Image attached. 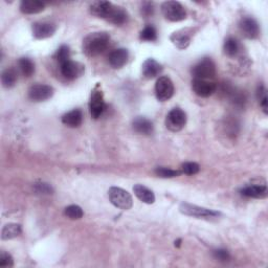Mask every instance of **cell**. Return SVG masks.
<instances>
[{"label": "cell", "instance_id": "obj_1", "mask_svg": "<svg viewBox=\"0 0 268 268\" xmlns=\"http://www.w3.org/2000/svg\"><path fill=\"white\" fill-rule=\"evenodd\" d=\"M109 41L110 37L107 33L98 32L90 34L83 41V52L88 57H96L107 48Z\"/></svg>", "mask_w": 268, "mask_h": 268}, {"label": "cell", "instance_id": "obj_2", "mask_svg": "<svg viewBox=\"0 0 268 268\" xmlns=\"http://www.w3.org/2000/svg\"><path fill=\"white\" fill-rule=\"evenodd\" d=\"M109 199L115 207L121 210H130L133 206V199L131 195L124 189L112 187L108 191Z\"/></svg>", "mask_w": 268, "mask_h": 268}, {"label": "cell", "instance_id": "obj_3", "mask_svg": "<svg viewBox=\"0 0 268 268\" xmlns=\"http://www.w3.org/2000/svg\"><path fill=\"white\" fill-rule=\"evenodd\" d=\"M161 12L169 21L178 22L187 18V12L183 6L177 1H167L161 5Z\"/></svg>", "mask_w": 268, "mask_h": 268}, {"label": "cell", "instance_id": "obj_4", "mask_svg": "<svg viewBox=\"0 0 268 268\" xmlns=\"http://www.w3.org/2000/svg\"><path fill=\"white\" fill-rule=\"evenodd\" d=\"M192 75L194 76V79L200 80H208L214 77L216 75L215 63L210 58L202 59L193 67Z\"/></svg>", "mask_w": 268, "mask_h": 268}, {"label": "cell", "instance_id": "obj_5", "mask_svg": "<svg viewBox=\"0 0 268 268\" xmlns=\"http://www.w3.org/2000/svg\"><path fill=\"white\" fill-rule=\"evenodd\" d=\"M179 209L182 214L195 218H202V219H210V218H215L220 215V213H218L216 211L194 206V204L190 203H182Z\"/></svg>", "mask_w": 268, "mask_h": 268}, {"label": "cell", "instance_id": "obj_6", "mask_svg": "<svg viewBox=\"0 0 268 268\" xmlns=\"http://www.w3.org/2000/svg\"><path fill=\"white\" fill-rule=\"evenodd\" d=\"M187 124V115L180 108H174L169 112L166 118L167 128L172 132L180 131Z\"/></svg>", "mask_w": 268, "mask_h": 268}, {"label": "cell", "instance_id": "obj_7", "mask_svg": "<svg viewBox=\"0 0 268 268\" xmlns=\"http://www.w3.org/2000/svg\"><path fill=\"white\" fill-rule=\"evenodd\" d=\"M155 95L157 100L160 102H166L174 95V85L170 77H160L155 85Z\"/></svg>", "mask_w": 268, "mask_h": 268}, {"label": "cell", "instance_id": "obj_8", "mask_svg": "<svg viewBox=\"0 0 268 268\" xmlns=\"http://www.w3.org/2000/svg\"><path fill=\"white\" fill-rule=\"evenodd\" d=\"M89 108H90V115L95 119L100 117L103 115V112L105 111L106 105L104 102L103 93L101 89H98V86H96L94 89L93 94H91Z\"/></svg>", "mask_w": 268, "mask_h": 268}, {"label": "cell", "instance_id": "obj_9", "mask_svg": "<svg viewBox=\"0 0 268 268\" xmlns=\"http://www.w3.org/2000/svg\"><path fill=\"white\" fill-rule=\"evenodd\" d=\"M54 95L53 87L45 84H36L29 89V97L34 102H43L51 98Z\"/></svg>", "mask_w": 268, "mask_h": 268}, {"label": "cell", "instance_id": "obj_10", "mask_svg": "<svg viewBox=\"0 0 268 268\" xmlns=\"http://www.w3.org/2000/svg\"><path fill=\"white\" fill-rule=\"evenodd\" d=\"M240 31L244 37L249 39H256L260 34V27L257 21L251 17H244L240 21Z\"/></svg>", "mask_w": 268, "mask_h": 268}, {"label": "cell", "instance_id": "obj_11", "mask_svg": "<svg viewBox=\"0 0 268 268\" xmlns=\"http://www.w3.org/2000/svg\"><path fill=\"white\" fill-rule=\"evenodd\" d=\"M60 66L61 74L63 75V77H66L67 80H75L77 77H80L84 72V67L80 63L74 62L72 60L62 63Z\"/></svg>", "mask_w": 268, "mask_h": 268}, {"label": "cell", "instance_id": "obj_12", "mask_svg": "<svg viewBox=\"0 0 268 268\" xmlns=\"http://www.w3.org/2000/svg\"><path fill=\"white\" fill-rule=\"evenodd\" d=\"M192 88L197 96L208 97L215 93L216 84L207 80L194 79L192 82Z\"/></svg>", "mask_w": 268, "mask_h": 268}, {"label": "cell", "instance_id": "obj_13", "mask_svg": "<svg viewBox=\"0 0 268 268\" xmlns=\"http://www.w3.org/2000/svg\"><path fill=\"white\" fill-rule=\"evenodd\" d=\"M56 32V26L51 22H36L33 24V34L35 38L45 39L52 37Z\"/></svg>", "mask_w": 268, "mask_h": 268}, {"label": "cell", "instance_id": "obj_14", "mask_svg": "<svg viewBox=\"0 0 268 268\" xmlns=\"http://www.w3.org/2000/svg\"><path fill=\"white\" fill-rule=\"evenodd\" d=\"M129 54L125 48L115 49L109 55V64L114 68H122L128 62Z\"/></svg>", "mask_w": 268, "mask_h": 268}, {"label": "cell", "instance_id": "obj_15", "mask_svg": "<svg viewBox=\"0 0 268 268\" xmlns=\"http://www.w3.org/2000/svg\"><path fill=\"white\" fill-rule=\"evenodd\" d=\"M106 20L115 25H122L128 20V14L121 6L112 5Z\"/></svg>", "mask_w": 268, "mask_h": 268}, {"label": "cell", "instance_id": "obj_16", "mask_svg": "<svg viewBox=\"0 0 268 268\" xmlns=\"http://www.w3.org/2000/svg\"><path fill=\"white\" fill-rule=\"evenodd\" d=\"M161 70H163V66L154 59H148L143 64V76L146 79H153V77H157L161 73Z\"/></svg>", "mask_w": 268, "mask_h": 268}, {"label": "cell", "instance_id": "obj_17", "mask_svg": "<svg viewBox=\"0 0 268 268\" xmlns=\"http://www.w3.org/2000/svg\"><path fill=\"white\" fill-rule=\"evenodd\" d=\"M191 30H181L174 33L171 36V41L180 49L187 48L191 43Z\"/></svg>", "mask_w": 268, "mask_h": 268}, {"label": "cell", "instance_id": "obj_18", "mask_svg": "<svg viewBox=\"0 0 268 268\" xmlns=\"http://www.w3.org/2000/svg\"><path fill=\"white\" fill-rule=\"evenodd\" d=\"M82 121L83 114L79 109H74L62 116V123L70 127V128H77V127H79L82 124Z\"/></svg>", "mask_w": 268, "mask_h": 268}, {"label": "cell", "instance_id": "obj_19", "mask_svg": "<svg viewBox=\"0 0 268 268\" xmlns=\"http://www.w3.org/2000/svg\"><path fill=\"white\" fill-rule=\"evenodd\" d=\"M133 129L139 134H144V135H150L153 132V124L149 119L146 117L138 116L133 121Z\"/></svg>", "mask_w": 268, "mask_h": 268}, {"label": "cell", "instance_id": "obj_20", "mask_svg": "<svg viewBox=\"0 0 268 268\" xmlns=\"http://www.w3.org/2000/svg\"><path fill=\"white\" fill-rule=\"evenodd\" d=\"M45 8V4L38 0H23L20 4V11L24 14H38Z\"/></svg>", "mask_w": 268, "mask_h": 268}, {"label": "cell", "instance_id": "obj_21", "mask_svg": "<svg viewBox=\"0 0 268 268\" xmlns=\"http://www.w3.org/2000/svg\"><path fill=\"white\" fill-rule=\"evenodd\" d=\"M133 192L140 201H143L145 203L152 204L155 201V195L153 194L151 190L146 188L145 186H142V185L134 186Z\"/></svg>", "mask_w": 268, "mask_h": 268}, {"label": "cell", "instance_id": "obj_22", "mask_svg": "<svg viewBox=\"0 0 268 268\" xmlns=\"http://www.w3.org/2000/svg\"><path fill=\"white\" fill-rule=\"evenodd\" d=\"M112 3L108 2V1H96L94 2L93 4L90 5V12L93 15L102 18V19H106L107 17L108 13L111 9Z\"/></svg>", "mask_w": 268, "mask_h": 268}, {"label": "cell", "instance_id": "obj_23", "mask_svg": "<svg viewBox=\"0 0 268 268\" xmlns=\"http://www.w3.org/2000/svg\"><path fill=\"white\" fill-rule=\"evenodd\" d=\"M241 194L250 198H264L267 195L266 186H249L242 189Z\"/></svg>", "mask_w": 268, "mask_h": 268}, {"label": "cell", "instance_id": "obj_24", "mask_svg": "<svg viewBox=\"0 0 268 268\" xmlns=\"http://www.w3.org/2000/svg\"><path fill=\"white\" fill-rule=\"evenodd\" d=\"M17 79H18L17 72L14 68H6L5 70H3V73L1 75V82L3 87L5 88L14 87L17 82Z\"/></svg>", "mask_w": 268, "mask_h": 268}, {"label": "cell", "instance_id": "obj_25", "mask_svg": "<svg viewBox=\"0 0 268 268\" xmlns=\"http://www.w3.org/2000/svg\"><path fill=\"white\" fill-rule=\"evenodd\" d=\"M21 234V227L17 223H10L6 224L2 229L1 238L2 240H10L16 238Z\"/></svg>", "mask_w": 268, "mask_h": 268}, {"label": "cell", "instance_id": "obj_26", "mask_svg": "<svg viewBox=\"0 0 268 268\" xmlns=\"http://www.w3.org/2000/svg\"><path fill=\"white\" fill-rule=\"evenodd\" d=\"M18 65L21 74L26 77H30L35 73V65L29 58H21L18 62Z\"/></svg>", "mask_w": 268, "mask_h": 268}, {"label": "cell", "instance_id": "obj_27", "mask_svg": "<svg viewBox=\"0 0 268 268\" xmlns=\"http://www.w3.org/2000/svg\"><path fill=\"white\" fill-rule=\"evenodd\" d=\"M224 53L227 54L229 57H235L239 53V43L238 41L234 38H228L224 42Z\"/></svg>", "mask_w": 268, "mask_h": 268}, {"label": "cell", "instance_id": "obj_28", "mask_svg": "<svg viewBox=\"0 0 268 268\" xmlns=\"http://www.w3.org/2000/svg\"><path fill=\"white\" fill-rule=\"evenodd\" d=\"M64 214L72 220H79L83 217V210L79 206H69L65 209Z\"/></svg>", "mask_w": 268, "mask_h": 268}, {"label": "cell", "instance_id": "obj_29", "mask_svg": "<svg viewBox=\"0 0 268 268\" xmlns=\"http://www.w3.org/2000/svg\"><path fill=\"white\" fill-rule=\"evenodd\" d=\"M155 174L161 178H173V177H178V176L181 174V172L178 170H172V169L160 167L155 170Z\"/></svg>", "mask_w": 268, "mask_h": 268}, {"label": "cell", "instance_id": "obj_30", "mask_svg": "<svg viewBox=\"0 0 268 268\" xmlns=\"http://www.w3.org/2000/svg\"><path fill=\"white\" fill-rule=\"evenodd\" d=\"M140 39L144 41H155L157 39L156 30L152 25H148L140 33Z\"/></svg>", "mask_w": 268, "mask_h": 268}, {"label": "cell", "instance_id": "obj_31", "mask_svg": "<svg viewBox=\"0 0 268 268\" xmlns=\"http://www.w3.org/2000/svg\"><path fill=\"white\" fill-rule=\"evenodd\" d=\"M257 95H258V98H259L261 107H262L264 114L267 115V112H268V101H267V93H266L265 87L264 86L259 87Z\"/></svg>", "mask_w": 268, "mask_h": 268}, {"label": "cell", "instance_id": "obj_32", "mask_svg": "<svg viewBox=\"0 0 268 268\" xmlns=\"http://www.w3.org/2000/svg\"><path fill=\"white\" fill-rule=\"evenodd\" d=\"M56 59L58 60V62L60 63V64H62V63H64L68 60H70V51H69V47L66 46V45H62L59 49L57 54H56Z\"/></svg>", "mask_w": 268, "mask_h": 268}, {"label": "cell", "instance_id": "obj_33", "mask_svg": "<svg viewBox=\"0 0 268 268\" xmlns=\"http://www.w3.org/2000/svg\"><path fill=\"white\" fill-rule=\"evenodd\" d=\"M181 170L185 174L195 175L199 172L200 168H199V165L196 163H185L181 166Z\"/></svg>", "mask_w": 268, "mask_h": 268}, {"label": "cell", "instance_id": "obj_34", "mask_svg": "<svg viewBox=\"0 0 268 268\" xmlns=\"http://www.w3.org/2000/svg\"><path fill=\"white\" fill-rule=\"evenodd\" d=\"M213 256L220 262H229L230 256L227 249H216L213 251Z\"/></svg>", "mask_w": 268, "mask_h": 268}, {"label": "cell", "instance_id": "obj_35", "mask_svg": "<svg viewBox=\"0 0 268 268\" xmlns=\"http://www.w3.org/2000/svg\"><path fill=\"white\" fill-rule=\"evenodd\" d=\"M13 265H14V260L12 256L9 255V253L2 251L1 255H0V267L8 268V267H12Z\"/></svg>", "mask_w": 268, "mask_h": 268}, {"label": "cell", "instance_id": "obj_36", "mask_svg": "<svg viewBox=\"0 0 268 268\" xmlns=\"http://www.w3.org/2000/svg\"><path fill=\"white\" fill-rule=\"evenodd\" d=\"M154 13V6H153V3L151 2H145L143 4V8H142V14L144 16L146 17H149L151 15H153Z\"/></svg>", "mask_w": 268, "mask_h": 268}, {"label": "cell", "instance_id": "obj_37", "mask_svg": "<svg viewBox=\"0 0 268 268\" xmlns=\"http://www.w3.org/2000/svg\"><path fill=\"white\" fill-rule=\"evenodd\" d=\"M36 191L41 194H52V188L47 183H38L36 186Z\"/></svg>", "mask_w": 268, "mask_h": 268}]
</instances>
